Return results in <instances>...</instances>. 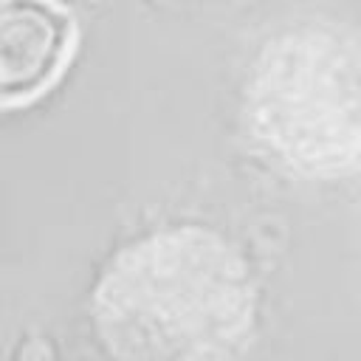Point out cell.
<instances>
[{
  "label": "cell",
  "mask_w": 361,
  "mask_h": 361,
  "mask_svg": "<svg viewBox=\"0 0 361 361\" xmlns=\"http://www.w3.org/2000/svg\"><path fill=\"white\" fill-rule=\"evenodd\" d=\"M93 324L110 361H234L257 324L254 274L226 237L164 228L113 257Z\"/></svg>",
  "instance_id": "cell-1"
},
{
  "label": "cell",
  "mask_w": 361,
  "mask_h": 361,
  "mask_svg": "<svg viewBox=\"0 0 361 361\" xmlns=\"http://www.w3.org/2000/svg\"><path fill=\"white\" fill-rule=\"evenodd\" d=\"M257 141L299 175L333 178L361 166V42L324 23L279 31L248 76Z\"/></svg>",
  "instance_id": "cell-2"
},
{
  "label": "cell",
  "mask_w": 361,
  "mask_h": 361,
  "mask_svg": "<svg viewBox=\"0 0 361 361\" xmlns=\"http://www.w3.org/2000/svg\"><path fill=\"white\" fill-rule=\"evenodd\" d=\"M73 51V17L54 0H3L0 96L25 104L54 85Z\"/></svg>",
  "instance_id": "cell-3"
},
{
  "label": "cell",
  "mask_w": 361,
  "mask_h": 361,
  "mask_svg": "<svg viewBox=\"0 0 361 361\" xmlns=\"http://www.w3.org/2000/svg\"><path fill=\"white\" fill-rule=\"evenodd\" d=\"M17 361H54V355H51V347L45 341L34 338L25 344V350L17 355Z\"/></svg>",
  "instance_id": "cell-4"
}]
</instances>
